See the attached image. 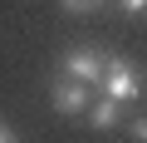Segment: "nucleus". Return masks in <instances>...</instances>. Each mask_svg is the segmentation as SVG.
Segmentation results:
<instances>
[{
	"label": "nucleus",
	"mask_w": 147,
	"mask_h": 143,
	"mask_svg": "<svg viewBox=\"0 0 147 143\" xmlns=\"http://www.w3.org/2000/svg\"><path fill=\"white\" fill-rule=\"evenodd\" d=\"M98 79H103V94L118 99V104H127V99L142 94V74H137L123 54H103V74H98Z\"/></svg>",
	"instance_id": "nucleus-1"
},
{
	"label": "nucleus",
	"mask_w": 147,
	"mask_h": 143,
	"mask_svg": "<svg viewBox=\"0 0 147 143\" xmlns=\"http://www.w3.org/2000/svg\"><path fill=\"white\" fill-rule=\"evenodd\" d=\"M59 69H64L69 79H79V84H98V74H103V54H98V49H69Z\"/></svg>",
	"instance_id": "nucleus-2"
},
{
	"label": "nucleus",
	"mask_w": 147,
	"mask_h": 143,
	"mask_svg": "<svg viewBox=\"0 0 147 143\" xmlns=\"http://www.w3.org/2000/svg\"><path fill=\"white\" fill-rule=\"evenodd\" d=\"M88 84H79V79H59L54 89H49V104L59 109V114H84L88 109Z\"/></svg>",
	"instance_id": "nucleus-3"
},
{
	"label": "nucleus",
	"mask_w": 147,
	"mask_h": 143,
	"mask_svg": "<svg viewBox=\"0 0 147 143\" xmlns=\"http://www.w3.org/2000/svg\"><path fill=\"white\" fill-rule=\"evenodd\" d=\"M84 114L93 118V128H113V123H118V99H108V94H103L98 104L88 99V109H84Z\"/></svg>",
	"instance_id": "nucleus-4"
},
{
	"label": "nucleus",
	"mask_w": 147,
	"mask_h": 143,
	"mask_svg": "<svg viewBox=\"0 0 147 143\" xmlns=\"http://www.w3.org/2000/svg\"><path fill=\"white\" fill-rule=\"evenodd\" d=\"M118 10H123V15H142V10H147V0H118Z\"/></svg>",
	"instance_id": "nucleus-5"
},
{
	"label": "nucleus",
	"mask_w": 147,
	"mask_h": 143,
	"mask_svg": "<svg viewBox=\"0 0 147 143\" xmlns=\"http://www.w3.org/2000/svg\"><path fill=\"white\" fill-rule=\"evenodd\" d=\"M88 5H98V0H64V10H88Z\"/></svg>",
	"instance_id": "nucleus-6"
},
{
	"label": "nucleus",
	"mask_w": 147,
	"mask_h": 143,
	"mask_svg": "<svg viewBox=\"0 0 147 143\" xmlns=\"http://www.w3.org/2000/svg\"><path fill=\"white\" fill-rule=\"evenodd\" d=\"M10 138H15V128H10V123H0V143H10Z\"/></svg>",
	"instance_id": "nucleus-7"
}]
</instances>
